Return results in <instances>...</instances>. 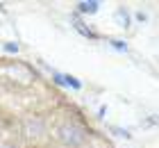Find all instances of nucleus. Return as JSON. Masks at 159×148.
<instances>
[{"mask_svg":"<svg viewBox=\"0 0 159 148\" xmlns=\"http://www.w3.org/2000/svg\"><path fill=\"white\" fill-rule=\"evenodd\" d=\"M57 137L61 139L66 146H80L84 141V132L77 128V125H70V123H64L59 130H57Z\"/></svg>","mask_w":159,"mask_h":148,"instance_id":"1","label":"nucleus"},{"mask_svg":"<svg viewBox=\"0 0 159 148\" xmlns=\"http://www.w3.org/2000/svg\"><path fill=\"white\" fill-rule=\"evenodd\" d=\"M43 130H46V125H43L41 118H37V116L25 118V123H23V132H25L27 137H41V135H43Z\"/></svg>","mask_w":159,"mask_h":148,"instance_id":"2","label":"nucleus"},{"mask_svg":"<svg viewBox=\"0 0 159 148\" xmlns=\"http://www.w3.org/2000/svg\"><path fill=\"white\" fill-rule=\"evenodd\" d=\"M98 7H100L98 2H80V5H77V9L82 12V14H96V12H98Z\"/></svg>","mask_w":159,"mask_h":148,"instance_id":"3","label":"nucleus"},{"mask_svg":"<svg viewBox=\"0 0 159 148\" xmlns=\"http://www.w3.org/2000/svg\"><path fill=\"white\" fill-rule=\"evenodd\" d=\"M75 30L80 34H84V36H89V39H96V32H91L89 27H86L84 23H80V21H75Z\"/></svg>","mask_w":159,"mask_h":148,"instance_id":"4","label":"nucleus"},{"mask_svg":"<svg viewBox=\"0 0 159 148\" xmlns=\"http://www.w3.org/2000/svg\"><path fill=\"white\" fill-rule=\"evenodd\" d=\"M111 46H114V48H118V50H125V48H127L123 41H111Z\"/></svg>","mask_w":159,"mask_h":148,"instance_id":"5","label":"nucleus"},{"mask_svg":"<svg viewBox=\"0 0 159 148\" xmlns=\"http://www.w3.org/2000/svg\"><path fill=\"white\" fill-rule=\"evenodd\" d=\"M7 50H9V53H16V50H18V46H14V43H7V46H5Z\"/></svg>","mask_w":159,"mask_h":148,"instance_id":"6","label":"nucleus"}]
</instances>
